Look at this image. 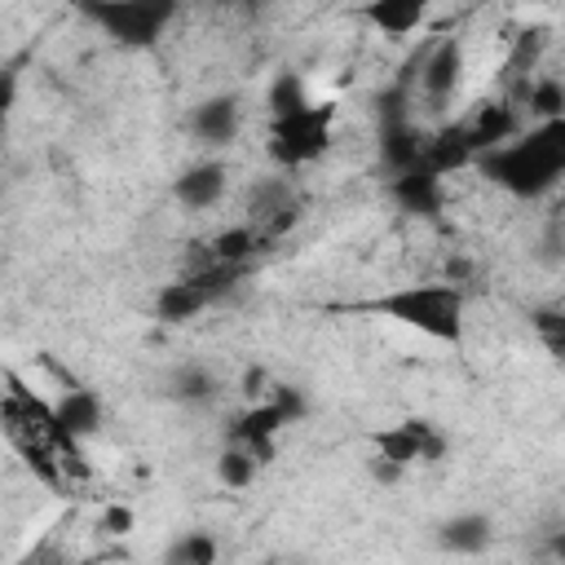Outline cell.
<instances>
[{"label": "cell", "instance_id": "cell-1", "mask_svg": "<svg viewBox=\"0 0 565 565\" xmlns=\"http://www.w3.org/2000/svg\"><path fill=\"white\" fill-rule=\"evenodd\" d=\"M472 168L508 190L512 199H539L565 177V115L561 119H539L534 128L481 150Z\"/></svg>", "mask_w": 565, "mask_h": 565}, {"label": "cell", "instance_id": "cell-2", "mask_svg": "<svg viewBox=\"0 0 565 565\" xmlns=\"http://www.w3.org/2000/svg\"><path fill=\"white\" fill-rule=\"evenodd\" d=\"M358 313H375V318H388L397 327H411L437 344H463V309H468V291L463 282H406V287H393V291H380L371 300H358L349 305Z\"/></svg>", "mask_w": 565, "mask_h": 565}, {"label": "cell", "instance_id": "cell-3", "mask_svg": "<svg viewBox=\"0 0 565 565\" xmlns=\"http://www.w3.org/2000/svg\"><path fill=\"white\" fill-rule=\"evenodd\" d=\"M88 22H97L119 49H154L181 13V0H75Z\"/></svg>", "mask_w": 565, "mask_h": 565}, {"label": "cell", "instance_id": "cell-4", "mask_svg": "<svg viewBox=\"0 0 565 565\" xmlns=\"http://www.w3.org/2000/svg\"><path fill=\"white\" fill-rule=\"evenodd\" d=\"M331 128H335V106L331 102H309L291 115L269 119V137H265V154L291 172L305 168L313 159H322L331 150Z\"/></svg>", "mask_w": 565, "mask_h": 565}, {"label": "cell", "instance_id": "cell-5", "mask_svg": "<svg viewBox=\"0 0 565 565\" xmlns=\"http://www.w3.org/2000/svg\"><path fill=\"white\" fill-rule=\"evenodd\" d=\"M371 446H375V455H384V459H393L402 468L446 459V437L437 433V424H428L419 415H411L402 424H388V428H375L371 433Z\"/></svg>", "mask_w": 565, "mask_h": 565}, {"label": "cell", "instance_id": "cell-6", "mask_svg": "<svg viewBox=\"0 0 565 565\" xmlns=\"http://www.w3.org/2000/svg\"><path fill=\"white\" fill-rule=\"evenodd\" d=\"M305 216V203L296 194V185L287 177H269V181H256L252 194H247V221L269 238L278 243L282 234H291Z\"/></svg>", "mask_w": 565, "mask_h": 565}, {"label": "cell", "instance_id": "cell-7", "mask_svg": "<svg viewBox=\"0 0 565 565\" xmlns=\"http://www.w3.org/2000/svg\"><path fill=\"white\" fill-rule=\"evenodd\" d=\"M463 40L446 35L437 40L424 62H419V102H428V110H446L455 102V93L463 88Z\"/></svg>", "mask_w": 565, "mask_h": 565}, {"label": "cell", "instance_id": "cell-8", "mask_svg": "<svg viewBox=\"0 0 565 565\" xmlns=\"http://www.w3.org/2000/svg\"><path fill=\"white\" fill-rule=\"evenodd\" d=\"M282 428H287L282 406L274 397H256L247 411H238V415L225 419V441H243L260 459V468H269L278 459V433Z\"/></svg>", "mask_w": 565, "mask_h": 565}, {"label": "cell", "instance_id": "cell-9", "mask_svg": "<svg viewBox=\"0 0 565 565\" xmlns=\"http://www.w3.org/2000/svg\"><path fill=\"white\" fill-rule=\"evenodd\" d=\"M194 247H199V252H194L190 269H199V265H247V269H252V260L265 256L274 243H269L252 221H238V225H225V230H216L212 238H203V243H194Z\"/></svg>", "mask_w": 565, "mask_h": 565}, {"label": "cell", "instance_id": "cell-10", "mask_svg": "<svg viewBox=\"0 0 565 565\" xmlns=\"http://www.w3.org/2000/svg\"><path fill=\"white\" fill-rule=\"evenodd\" d=\"M102 428V397L93 388L71 384L53 406V446L57 441H84Z\"/></svg>", "mask_w": 565, "mask_h": 565}, {"label": "cell", "instance_id": "cell-11", "mask_svg": "<svg viewBox=\"0 0 565 565\" xmlns=\"http://www.w3.org/2000/svg\"><path fill=\"white\" fill-rule=\"evenodd\" d=\"M243 124V102L234 93H216V97H203L194 110H190V137L199 146H230L234 132Z\"/></svg>", "mask_w": 565, "mask_h": 565}, {"label": "cell", "instance_id": "cell-12", "mask_svg": "<svg viewBox=\"0 0 565 565\" xmlns=\"http://www.w3.org/2000/svg\"><path fill=\"white\" fill-rule=\"evenodd\" d=\"M472 146H468V132H463V119H450L441 128H428L424 132V150H419V168L437 172L441 181L459 168H472Z\"/></svg>", "mask_w": 565, "mask_h": 565}, {"label": "cell", "instance_id": "cell-13", "mask_svg": "<svg viewBox=\"0 0 565 565\" xmlns=\"http://www.w3.org/2000/svg\"><path fill=\"white\" fill-rule=\"evenodd\" d=\"M463 132H468L472 154H481V150H490V146H499V141H508V137L521 132V106L508 102V97L481 102V106L463 119Z\"/></svg>", "mask_w": 565, "mask_h": 565}, {"label": "cell", "instance_id": "cell-14", "mask_svg": "<svg viewBox=\"0 0 565 565\" xmlns=\"http://www.w3.org/2000/svg\"><path fill=\"white\" fill-rule=\"evenodd\" d=\"M225 190H230V172H225L221 159H203V163L185 168V172L172 181L177 203L190 207V212H207V207H216V203L225 199Z\"/></svg>", "mask_w": 565, "mask_h": 565}, {"label": "cell", "instance_id": "cell-15", "mask_svg": "<svg viewBox=\"0 0 565 565\" xmlns=\"http://www.w3.org/2000/svg\"><path fill=\"white\" fill-rule=\"evenodd\" d=\"M428 4L433 0H362L358 18L366 26H375L380 35H388V40H402V35H411L428 18Z\"/></svg>", "mask_w": 565, "mask_h": 565}, {"label": "cell", "instance_id": "cell-16", "mask_svg": "<svg viewBox=\"0 0 565 565\" xmlns=\"http://www.w3.org/2000/svg\"><path fill=\"white\" fill-rule=\"evenodd\" d=\"M388 194H393L406 212H415V216H437V212H441V177L428 172V168H419V163L406 168V172H393Z\"/></svg>", "mask_w": 565, "mask_h": 565}, {"label": "cell", "instance_id": "cell-17", "mask_svg": "<svg viewBox=\"0 0 565 565\" xmlns=\"http://www.w3.org/2000/svg\"><path fill=\"white\" fill-rule=\"evenodd\" d=\"M494 539V521L486 512H459V516H446L437 525V547L441 552H459V556H477L486 552Z\"/></svg>", "mask_w": 565, "mask_h": 565}, {"label": "cell", "instance_id": "cell-18", "mask_svg": "<svg viewBox=\"0 0 565 565\" xmlns=\"http://www.w3.org/2000/svg\"><path fill=\"white\" fill-rule=\"evenodd\" d=\"M424 132H428V128H419L411 115H406V119H384V132H380V159H384L388 177H393V172H406V168L419 163Z\"/></svg>", "mask_w": 565, "mask_h": 565}, {"label": "cell", "instance_id": "cell-19", "mask_svg": "<svg viewBox=\"0 0 565 565\" xmlns=\"http://www.w3.org/2000/svg\"><path fill=\"white\" fill-rule=\"evenodd\" d=\"M516 106H530L534 119H561L565 115V84L556 75H521V93L508 97Z\"/></svg>", "mask_w": 565, "mask_h": 565}, {"label": "cell", "instance_id": "cell-20", "mask_svg": "<svg viewBox=\"0 0 565 565\" xmlns=\"http://www.w3.org/2000/svg\"><path fill=\"white\" fill-rule=\"evenodd\" d=\"M256 477H260V459L243 441H225V450L216 455V481L225 490H247Z\"/></svg>", "mask_w": 565, "mask_h": 565}, {"label": "cell", "instance_id": "cell-21", "mask_svg": "<svg viewBox=\"0 0 565 565\" xmlns=\"http://www.w3.org/2000/svg\"><path fill=\"white\" fill-rule=\"evenodd\" d=\"M216 388H221V380H216L207 366H181V371L172 375V397H177V402H190V406L212 402Z\"/></svg>", "mask_w": 565, "mask_h": 565}, {"label": "cell", "instance_id": "cell-22", "mask_svg": "<svg viewBox=\"0 0 565 565\" xmlns=\"http://www.w3.org/2000/svg\"><path fill=\"white\" fill-rule=\"evenodd\" d=\"M313 97H309V88H305V79L296 75V71H278L274 75V84H269V119H278V115H291V110H300V106H309Z\"/></svg>", "mask_w": 565, "mask_h": 565}, {"label": "cell", "instance_id": "cell-23", "mask_svg": "<svg viewBox=\"0 0 565 565\" xmlns=\"http://www.w3.org/2000/svg\"><path fill=\"white\" fill-rule=\"evenodd\" d=\"M216 539L207 534V530H190V534H181L172 547H168V561H177V565H212L216 561Z\"/></svg>", "mask_w": 565, "mask_h": 565}, {"label": "cell", "instance_id": "cell-24", "mask_svg": "<svg viewBox=\"0 0 565 565\" xmlns=\"http://www.w3.org/2000/svg\"><path fill=\"white\" fill-rule=\"evenodd\" d=\"M543 49H547V31H543V26H530V31H521V35L512 40V57H508V71H512V75H530V71H539V57H543Z\"/></svg>", "mask_w": 565, "mask_h": 565}, {"label": "cell", "instance_id": "cell-25", "mask_svg": "<svg viewBox=\"0 0 565 565\" xmlns=\"http://www.w3.org/2000/svg\"><path fill=\"white\" fill-rule=\"evenodd\" d=\"M102 534H110V539H124V534H132V525H137V512L128 508V503H106V512H102Z\"/></svg>", "mask_w": 565, "mask_h": 565}, {"label": "cell", "instance_id": "cell-26", "mask_svg": "<svg viewBox=\"0 0 565 565\" xmlns=\"http://www.w3.org/2000/svg\"><path fill=\"white\" fill-rule=\"evenodd\" d=\"M18 84H22V75H18L13 66H0V119L13 115V106H18Z\"/></svg>", "mask_w": 565, "mask_h": 565}, {"label": "cell", "instance_id": "cell-27", "mask_svg": "<svg viewBox=\"0 0 565 565\" xmlns=\"http://www.w3.org/2000/svg\"><path fill=\"white\" fill-rule=\"evenodd\" d=\"M366 468H371V477H375L380 486H393V481H402V472H406L402 463H393V459H384V455H371Z\"/></svg>", "mask_w": 565, "mask_h": 565}, {"label": "cell", "instance_id": "cell-28", "mask_svg": "<svg viewBox=\"0 0 565 565\" xmlns=\"http://www.w3.org/2000/svg\"><path fill=\"white\" fill-rule=\"evenodd\" d=\"M534 327L543 331V340H547V349L556 353V349H561V318H556V309H543V313L534 318Z\"/></svg>", "mask_w": 565, "mask_h": 565}, {"label": "cell", "instance_id": "cell-29", "mask_svg": "<svg viewBox=\"0 0 565 565\" xmlns=\"http://www.w3.org/2000/svg\"><path fill=\"white\" fill-rule=\"evenodd\" d=\"M216 4H225V9H247V4H265V0H216Z\"/></svg>", "mask_w": 565, "mask_h": 565}]
</instances>
